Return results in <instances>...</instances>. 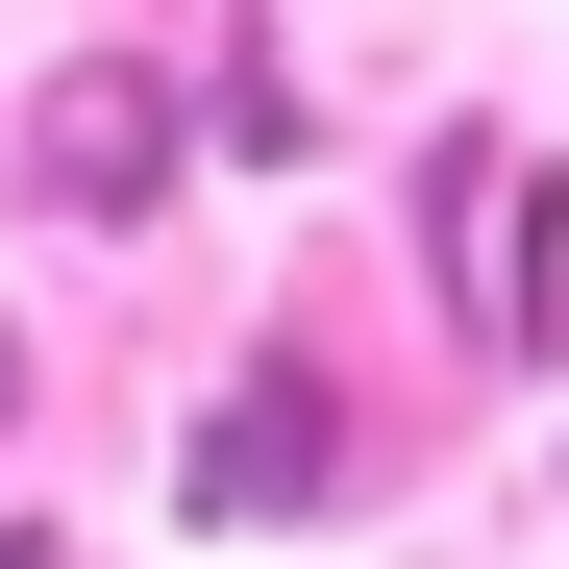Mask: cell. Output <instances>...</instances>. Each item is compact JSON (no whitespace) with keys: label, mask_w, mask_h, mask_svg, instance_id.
Segmentation results:
<instances>
[{"label":"cell","mask_w":569,"mask_h":569,"mask_svg":"<svg viewBox=\"0 0 569 569\" xmlns=\"http://www.w3.org/2000/svg\"><path fill=\"white\" fill-rule=\"evenodd\" d=\"M322 470H347V446H322V397L272 371V397H223V421H199V520H272V496H322Z\"/></svg>","instance_id":"1"},{"label":"cell","mask_w":569,"mask_h":569,"mask_svg":"<svg viewBox=\"0 0 569 569\" xmlns=\"http://www.w3.org/2000/svg\"><path fill=\"white\" fill-rule=\"evenodd\" d=\"M0 371H26V347H0Z\"/></svg>","instance_id":"2"}]
</instances>
